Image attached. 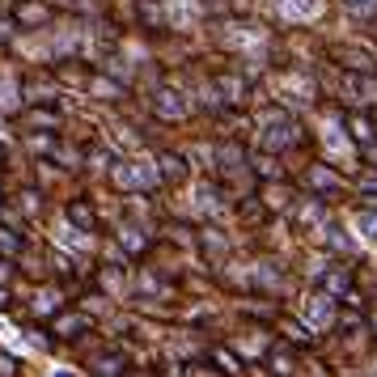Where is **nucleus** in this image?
I'll return each instance as SVG.
<instances>
[{"label":"nucleus","mask_w":377,"mask_h":377,"mask_svg":"<svg viewBox=\"0 0 377 377\" xmlns=\"http://www.w3.org/2000/svg\"><path fill=\"white\" fill-rule=\"evenodd\" d=\"M297 140H301V132H297V123L288 115H276V119L263 123V153H280V148H288Z\"/></svg>","instance_id":"nucleus-1"},{"label":"nucleus","mask_w":377,"mask_h":377,"mask_svg":"<svg viewBox=\"0 0 377 377\" xmlns=\"http://www.w3.org/2000/svg\"><path fill=\"white\" fill-rule=\"evenodd\" d=\"M89 327H93L89 314H77V309H60L56 318H51V335H56V339H77V335H85Z\"/></svg>","instance_id":"nucleus-2"},{"label":"nucleus","mask_w":377,"mask_h":377,"mask_svg":"<svg viewBox=\"0 0 377 377\" xmlns=\"http://www.w3.org/2000/svg\"><path fill=\"white\" fill-rule=\"evenodd\" d=\"M111 178H115V187H123V191H136V187H148V183H153V174L140 170L136 161H119V166L111 170Z\"/></svg>","instance_id":"nucleus-3"},{"label":"nucleus","mask_w":377,"mask_h":377,"mask_svg":"<svg viewBox=\"0 0 377 377\" xmlns=\"http://www.w3.org/2000/svg\"><path fill=\"white\" fill-rule=\"evenodd\" d=\"M318 288L327 293V297H344L352 288V272H348V267H331V272L318 276Z\"/></svg>","instance_id":"nucleus-4"},{"label":"nucleus","mask_w":377,"mask_h":377,"mask_svg":"<svg viewBox=\"0 0 377 377\" xmlns=\"http://www.w3.org/2000/svg\"><path fill=\"white\" fill-rule=\"evenodd\" d=\"M157 174L166 178V183H183L187 178V157L183 153H161L157 157Z\"/></svg>","instance_id":"nucleus-5"},{"label":"nucleus","mask_w":377,"mask_h":377,"mask_svg":"<svg viewBox=\"0 0 377 377\" xmlns=\"http://www.w3.org/2000/svg\"><path fill=\"white\" fill-rule=\"evenodd\" d=\"M305 183H309L318 195H335V191L344 187V183H339V178L327 170V166H309V170H305Z\"/></svg>","instance_id":"nucleus-6"},{"label":"nucleus","mask_w":377,"mask_h":377,"mask_svg":"<svg viewBox=\"0 0 377 377\" xmlns=\"http://www.w3.org/2000/svg\"><path fill=\"white\" fill-rule=\"evenodd\" d=\"M68 221H72L81 233H93V229H98V212H93V203L72 199V203H68Z\"/></svg>","instance_id":"nucleus-7"},{"label":"nucleus","mask_w":377,"mask_h":377,"mask_svg":"<svg viewBox=\"0 0 377 377\" xmlns=\"http://www.w3.org/2000/svg\"><path fill=\"white\" fill-rule=\"evenodd\" d=\"M153 111H157L161 119H183V115H187V102H183L178 93H170V89H161L157 102H153Z\"/></svg>","instance_id":"nucleus-8"},{"label":"nucleus","mask_w":377,"mask_h":377,"mask_svg":"<svg viewBox=\"0 0 377 377\" xmlns=\"http://www.w3.org/2000/svg\"><path fill=\"white\" fill-rule=\"evenodd\" d=\"M212 85H217V93H221V98H225L229 106L246 102V81H242V77H229V72H225V77H217Z\"/></svg>","instance_id":"nucleus-9"},{"label":"nucleus","mask_w":377,"mask_h":377,"mask_svg":"<svg viewBox=\"0 0 377 377\" xmlns=\"http://www.w3.org/2000/svg\"><path fill=\"white\" fill-rule=\"evenodd\" d=\"M26 123L38 128V132H56L60 128V111H51V106H34V111H26Z\"/></svg>","instance_id":"nucleus-10"},{"label":"nucleus","mask_w":377,"mask_h":377,"mask_svg":"<svg viewBox=\"0 0 377 377\" xmlns=\"http://www.w3.org/2000/svg\"><path fill=\"white\" fill-rule=\"evenodd\" d=\"M119 246H123L128 254H144V250H148V233L136 229V225H123V229H119Z\"/></svg>","instance_id":"nucleus-11"},{"label":"nucleus","mask_w":377,"mask_h":377,"mask_svg":"<svg viewBox=\"0 0 377 377\" xmlns=\"http://www.w3.org/2000/svg\"><path fill=\"white\" fill-rule=\"evenodd\" d=\"M305 318H309V327H322V322L331 318V297L318 288V297H314V305L305 301Z\"/></svg>","instance_id":"nucleus-12"},{"label":"nucleus","mask_w":377,"mask_h":377,"mask_svg":"<svg viewBox=\"0 0 377 377\" xmlns=\"http://www.w3.org/2000/svg\"><path fill=\"white\" fill-rule=\"evenodd\" d=\"M51 17L47 5H38V0H30V5H17V26H43Z\"/></svg>","instance_id":"nucleus-13"},{"label":"nucleus","mask_w":377,"mask_h":377,"mask_svg":"<svg viewBox=\"0 0 377 377\" xmlns=\"http://www.w3.org/2000/svg\"><path fill=\"white\" fill-rule=\"evenodd\" d=\"M208 360H212V364H217V369H221L225 377H233V373H242V360H238L233 352H225V348H212V352H208Z\"/></svg>","instance_id":"nucleus-14"},{"label":"nucleus","mask_w":377,"mask_h":377,"mask_svg":"<svg viewBox=\"0 0 377 377\" xmlns=\"http://www.w3.org/2000/svg\"><path fill=\"white\" fill-rule=\"evenodd\" d=\"M34 314H38V318H56V314H60V293L43 288V293L34 297Z\"/></svg>","instance_id":"nucleus-15"},{"label":"nucleus","mask_w":377,"mask_h":377,"mask_svg":"<svg viewBox=\"0 0 377 377\" xmlns=\"http://www.w3.org/2000/svg\"><path fill=\"white\" fill-rule=\"evenodd\" d=\"M348 128H352V140H356V144H369V140L377 136V132H373V123H369L364 115H348Z\"/></svg>","instance_id":"nucleus-16"},{"label":"nucleus","mask_w":377,"mask_h":377,"mask_svg":"<svg viewBox=\"0 0 377 377\" xmlns=\"http://www.w3.org/2000/svg\"><path fill=\"white\" fill-rule=\"evenodd\" d=\"M0 254H5V259H17L22 254V238L9 225H0Z\"/></svg>","instance_id":"nucleus-17"},{"label":"nucleus","mask_w":377,"mask_h":377,"mask_svg":"<svg viewBox=\"0 0 377 377\" xmlns=\"http://www.w3.org/2000/svg\"><path fill=\"white\" fill-rule=\"evenodd\" d=\"M93 369H98V377H119L123 373V356H98Z\"/></svg>","instance_id":"nucleus-18"},{"label":"nucleus","mask_w":377,"mask_h":377,"mask_svg":"<svg viewBox=\"0 0 377 377\" xmlns=\"http://www.w3.org/2000/svg\"><path fill=\"white\" fill-rule=\"evenodd\" d=\"M217 157H221V166H229V170H238L242 161H246V153H242L238 144H221V148H217Z\"/></svg>","instance_id":"nucleus-19"},{"label":"nucleus","mask_w":377,"mask_h":377,"mask_svg":"<svg viewBox=\"0 0 377 377\" xmlns=\"http://www.w3.org/2000/svg\"><path fill=\"white\" fill-rule=\"evenodd\" d=\"M199 242H203V250H212V254H225V250H229V242L221 238V229H203Z\"/></svg>","instance_id":"nucleus-20"},{"label":"nucleus","mask_w":377,"mask_h":377,"mask_svg":"<svg viewBox=\"0 0 377 377\" xmlns=\"http://www.w3.org/2000/svg\"><path fill=\"white\" fill-rule=\"evenodd\" d=\"M85 85H89V93H102L106 102H111V98H119V85H115V81H102V77H89Z\"/></svg>","instance_id":"nucleus-21"},{"label":"nucleus","mask_w":377,"mask_h":377,"mask_svg":"<svg viewBox=\"0 0 377 377\" xmlns=\"http://www.w3.org/2000/svg\"><path fill=\"white\" fill-rule=\"evenodd\" d=\"M360 327H364L360 314H344V318H339V331H360Z\"/></svg>","instance_id":"nucleus-22"},{"label":"nucleus","mask_w":377,"mask_h":377,"mask_svg":"<svg viewBox=\"0 0 377 377\" xmlns=\"http://www.w3.org/2000/svg\"><path fill=\"white\" fill-rule=\"evenodd\" d=\"M288 203V191L280 187V191H267V208H284Z\"/></svg>","instance_id":"nucleus-23"},{"label":"nucleus","mask_w":377,"mask_h":377,"mask_svg":"<svg viewBox=\"0 0 377 377\" xmlns=\"http://www.w3.org/2000/svg\"><path fill=\"white\" fill-rule=\"evenodd\" d=\"M13 373H17V360L0 352V377H13Z\"/></svg>","instance_id":"nucleus-24"},{"label":"nucleus","mask_w":377,"mask_h":377,"mask_svg":"<svg viewBox=\"0 0 377 377\" xmlns=\"http://www.w3.org/2000/svg\"><path fill=\"white\" fill-rule=\"evenodd\" d=\"M360 225H364V233L377 242V217H373V212H364V217H360Z\"/></svg>","instance_id":"nucleus-25"},{"label":"nucleus","mask_w":377,"mask_h":377,"mask_svg":"<svg viewBox=\"0 0 377 377\" xmlns=\"http://www.w3.org/2000/svg\"><path fill=\"white\" fill-rule=\"evenodd\" d=\"M22 208H26V212H38L43 203H38V195H34V191H26V195H22Z\"/></svg>","instance_id":"nucleus-26"},{"label":"nucleus","mask_w":377,"mask_h":377,"mask_svg":"<svg viewBox=\"0 0 377 377\" xmlns=\"http://www.w3.org/2000/svg\"><path fill=\"white\" fill-rule=\"evenodd\" d=\"M360 187H364V191H373V187H377V174H364V178H360Z\"/></svg>","instance_id":"nucleus-27"},{"label":"nucleus","mask_w":377,"mask_h":377,"mask_svg":"<svg viewBox=\"0 0 377 377\" xmlns=\"http://www.w3.org/2000/svg\"><path fill=\"white\" fill-rule=\"evenodd\" d=\"M161 377H187V373H183L178 364H170V369H166V373H161Z\"/></svg>","instance_id":"nucleus-28"},{"label":"nucleus","mask_w":377,"mask_h":377,"mask_svg":"<svg viewBox=\"0 0 377 377\" xmlns=\"http://www.w3.org/2000/svg\"><path fill=\"white\" fill-rule=\"evenodd\" d=\"M5 305H9V288H5V284H0V309H5Z\"/></svg>","instance_id":"nucleus-29"},{"label":"nucleus","mask_w":377,"mask_h":377,"mask_svg":"<svg viewBox=\"0 0 377 377\" xmlns=\"http://www.w3.org/2000/svg\"><path fill=\"white\" fill-rule=\"evenodd\" d=\"M9 280V263H0V284H5Z\"/></svg>","instance_id":"nucleus-30"},{"label":"nucleus","mask_w":377,"mask_h":377,"mask_svg":"<svg viewBox=\"0 0 377 377\" xmlns=\"http://www.w3.org/2000/svg\"><path fill=\"white\" fill-rule=\"evenodd\" d=\"M0 161H5V144H0Z\"/></svg>","instance_id":"nucleus-31"},{"label":"nucleus","mask_w":377,"mask_h":377,"mask_svg":"<svg viewBox=\"0 0 377 377\" xmlns=\"http://www.w3.org/2000/svg\"><path fill=\"white\" fill-rule=\"evenodd\" d=\"M373 331H377V318H373Z\"/></svg>","instance_id":"nucleus-32"}]
</instances>
